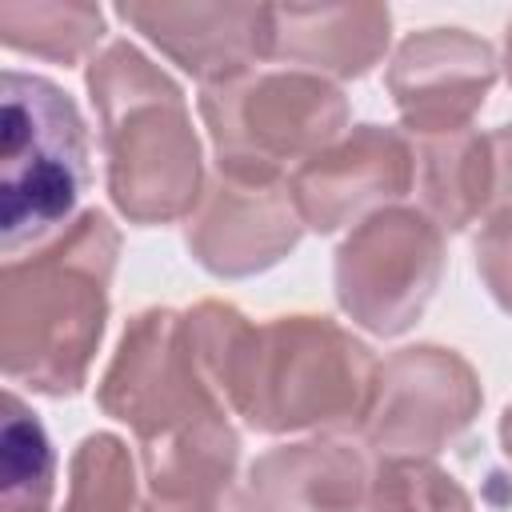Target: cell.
<instances>
[{
  "label": "cell",
  "mask_w": 512,
  "mask_h": 512,
  "mask_svg": "<svg viewBox=\"0 0 512 512\" xmlns=\"http://www.w3.org/2000/svg\"><path fill=\"white\" fill-rule=\"evenodd\" d=\"M384 4H268V56L312 76H364L388 48Z\"/></svg>",
  "instance_id": "13"
},
{
  "label": "cell",
  "mask_w": 512,
  "mask_h": 512,
  "mask_svg": "<svg viewBox=\"0 0 512 512\" xmlns=\"http://www.w3.org/2000/svg\"><path fill=\"white\" fill-rule=\"evenodd\" d=\"M372 472L344 440H300L268 448L248 468L256 512H360Z\"/></svg>",
  "instance_id": "14"
},
{
  "label": "cell",
  "mask_w": 512,
  "mask_h": 512,
  "mask_svg": "<svg viewBox=\"0 0 512 512\" xmlns=\"http://www.w3.org/2000/svg\"><path fill=\"white\" fill-rule=\"evenodd\" d=\"M64 512H144L136 504V468L120 436L92 432L68 464Z\"/></svg>",
  "instance_id": "19"
},
{
  "label": "cell",
  "mask_w": 512,
  "mask_h": 512,
  "mask_svg": "<svg viewBox=\"0 0 512 512\" xmlns=\"http://www.w3.org/2000/svg\"><path fill=\"white\" fill-rule=\"evenodd\" d=\"M200 116L216 148L220 176L244 184L280 180L288 160H312L340 140L344 92L312 72H244L200 88Z\"/></svg>",
  "instance_id": "5"
},
{
  "label": "cell",
  "mask_w": 512,
  "mask_h": 512,
  "mask_svg": "<svg viewBox=\"0 0 512 512\" xmlns=\"http://www.w3.org/2000/svg\"><path fill=\"white\" fill-rule=\"evenodd\" d=\"M96 400L108 416L124 420L140 444L228 416L200 380L184 344V316L172 308H148L128 320Z\"/></svg>",
  "instance_id": "7"
},
{
  "label": "cell",
  "mask_w": 512,
  "mask_h": 512,
  "mask_svg": "<svg viewBox=\"0 0 512 512\" xmlns=\"http://www.w3.org/2000/svg\"><path fill=\"white\" fill-rule=\"evenodd\" d=\"M504 68H508V84H512V24H508V40H504Z\"/></svg>",
  "instance_id": "24"
},
{
  "label": "cell",
  "mask_w": 512,
  "mask_h": 512,
  "mask_svg": "<svg viewBox=\"0 0 512 512\" xmlns=\"http://www.w3.org/2000/svg\"><path fill=\"white\" fill-rule=\"evenodd\" d=\"M56 456L36 412L8 388L0 416V512H48Z\"/></svg>",
  "instance_id": "17"
},
{
  "label": "cell",
  "mask_w": 512,
  "mask_h": 512,
  "mask_svg": "<svg viewBox=\"0 0 512 512\" xmlns=\"http://www.w3.org/2000/svg\"><path fill=\"white\" fill-rule=\"evenodd\" d=\"M416 184V152L404 132L380 124H356L336 144L304 160L292 180V204L316 232H336L352 220H368Z\"/></svg>",
  "instance_id": "9"
},
{
  "label": "cell",
  "mask_w": 512,
  "mask_h": 512,
  "mask_svg": "<svg viewBox=\"0 0 512 512\" xmlns=\"http://www.w3.org/2000/svg\"><path fill=\"white\" fill-rule=\"evenodd\" d=\"M120 232L108 212H80L52 244L0 268V368L44 396H76L108 320Z\"/></svg>",
  "instance_id": "1"
},
{
  "label": "cell",
  "mask_w": 512,
  "mask_h": 512,
  "mask_svg": "<svg viewBox=\"0 0 512 512\" xmlns=\"http://www.w3.org/2000/svg\"><path fill=\"white\" fill-rule=\"evenodd\" d=\"M376 368L372 348L336 320L276 316L244 328L224 400L256 432L360 428Z\"/></svg>",
  "instance_id": "3"
},
{
  "label": "cell",
  "mask_w": 512,
  "mask_h": 512,
  "mask_svg": "<svg viewBox=\"0 0 512 512\" xmlns=\"http://www.w3.org/2000/svg\"><path fill=\"white\" fill-rule=\"evenodd\" d=\"M444 272V236L420 208H380L336 252V300L352 324L400 336L420 320Z\"/></svg>",
  "instance_id": "6"
},
{
  "label": "cell",
  "mask_w": 512,
  "mask_h": 512,
  "mask_svg": "<svg viewBox=\"0 0 512 512\" xmlns=\"http://www.w3.org/2000/svg\"><path fill=\"white\" fill-rule=\"evenodd\" d=\"M112 204L132 224H164L200 204V140L184 92L128 40L88 64Z\"/></svg>",
  "instance_id": "2"
},
{
  "label": "cell",
  "mask_w": 512,
  "mask_h": 512,
  "mask_svg": "<svg viewBox=\"0 0 512 512\" xmlns=\"http://www.w3.org/2000/svg\"><path fill=\"white\" fill-rule=\"evenodd\" d=\"M300 212L292 204L288 180L244 184L232 176H212L200 204L188 212V252L212 276H252L284 260L300 240Z\"/></svg>",
  "instance_id": "11"
},
{
  "label": "cell",
  "mask_w": 512,
  "mask_h": 512,
  "mask_svg": "<svg viewBox=\"0 0 512 512\" xmlns=\"http://www.w3.org/2000/svg\"><path fill=\"white\" fill-rule=\"evenodd\" d=\"M416 188L424 200V216L440 228H468L472 220L492 212V164L488 136L476 128L420 136L416 152Z\"/></svg>",
  "instance_id": "16"
},
{
  "label": "cell",
  "mask_w": 512,
  "mask_h": 512,
  "mask_svg": "<svg viewBox=\"0 0 512 512\" xmlns=\"http://www.w3.org/2000/svg\"><path fill=\"white\" fill-rule=\"evenodd\" d=\"M476 268L504 312H512V208L484 220L476 236Z\"/></svg>",
  "instance_id": "21"
},
{
  "label": "cell",
  "mask_w": 512,
  "mask_h": 512,
  "mask_svg": "<svg viewBox=\"0 0 512 512\" xmlns=\"http://www.w3.org/2000/svg\"><path fill=\"white\" fill-rule=\"evenodd\" d=\"M104 36V12L96 4H0V40L12 52L76 64Z\"/></svg>",
  "instance_id": "18"
},
{
  "label": "cell",
  "mask_w": 512,
  "mask_h": 512,
  "mask_svg": "<svg viewBox=\"0 0 512 512\" xmlns=\"http://www.w3.org/2000/svg\"><path fill=\"white\" fill-rule=\"evenodd\" d=\"M140 452L148 480L144 512H248L244 492L232 484L240 436L228 420L140 444Z\"/></svg>",
  "instance_id": "15"
},
{
  "label": "cell",
  "mask_w": 512,
  "mask_h": 512,
  "mask_svg": "<svg viewBox=\"0 0 512 512\" xmlns=\"http://www.w3.org/2000/svg\"><path fill=\"white\" fill-rule=\"evenodd\" d=\"M364 512H472V496L428 456H384Z\"/></svg>",
  "instance_id": "20"
},
{
  "label": "cell",
  "mask_w": 512,
  "mask_h": 512,
  "mask_svg": "<svg viewBox=\"0 0 512 512\" xmlns=\"http://www.w3.org/2000/svg\"><path fill=\"white\" fill-rule=\"evenodd\" d=\"M116 12L204 84L244 76L268 56V4H120Z\"/></svg>",
  "instance_id": "12"
},
{
  "label": "cell",
  "mask_w": 512,
  "mask_h": 512,
  "mask_svg": "<svg viewBox=\"0 0 512 512\" xmlns=\"http://www.w3.org/2000/svg\"><path fill=\"white\" fill-rule=\"evenodd\" d=\"M500 444H504V452H508V460H512V404H508L504 416H500Z\"/></svg>",
  "instance_id": "23"
},
{
  "label": "cell",
  "mask_w": 512,
  "mask_h": 512,
  "mask_svg": "<svg viewBox=\"0 0 512 512\" xmlns=\"http://www.w3.org/2000/svg\"><path fill=\"white\" fill-rule=\"evenodd\" d=\"M0 248L52 244L88 188V132L72 96L48 76L8 68L0 80Z\"/></svg>",
  "instance_id": "4"
},
{
  "label": "cell",
  "mask_w": 512,
  "mask_h": 512,
  "mask_svg": "<svg viewBox=\"0 0 512 512\" xmlns=\"http://www.w3.org/2000/svg\"><path fill=\"white\" fill-rule=\"evenodd\" d=\"M480 404V380L460 352L416 344L376 368L360 432L384 456H432L468 432Z\"/></svg>",
  "instance_id": "8"
},
{
  "label": "cell",
  "mask_w": 512,
  "mask_h": 512,
  "mask_svg": "<svg viewBox=\"0 0 512 512\" xmlns=\"http://www.w3.org/2000/svg\"><path fill=\"white\" fill-rule=\"evenodd\" d=\"M384 80L408 132L444 136L472 128L496 84V52L464 28H424L396 48Z\"/></svg>",
  "instance_id": "10"
},
{
  "label": "cell",
  "mask_w": 512,
  "mask_h": 512,
  "mask_svg": "<svg viewBox=\"0 0 512 512\" xmlns=\"http://www.w3.org/2000/svg\"><path fill=\"white\" fill-rule=\"evenodd\" d=\"M488 164H492V212L512 208V124L488 132Z\"/></svg>",
  "instance_id": "22"
}]
</instances>
